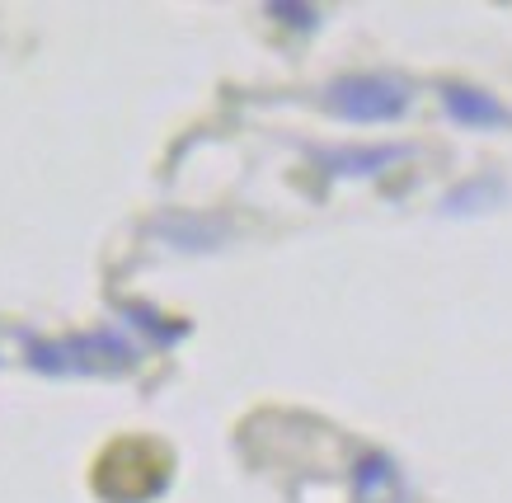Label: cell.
Masks as SVG:
<instances>
[]
</instances>
